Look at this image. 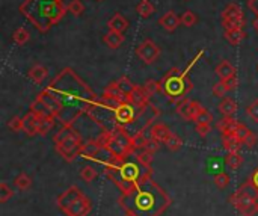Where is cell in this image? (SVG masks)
<instances>
[{"label": "cell", "instance_id": "cell-1", "mask_svg": "<svg viewBox=\"0 0 258 216\" xmlns=\"http://www.w3.org/2000/svg\"><path fill=\"white\" fill-rule=\"evenodd\" d=\"M47 89L59 101L62 112L57 120L63 126H73V123L89 111L97 103L94 91L77 76L73 68H63L47 86Z\"/></svg>", "mask_w": 258, "mask_h": 216}, {"label": "cell", "instance_id": "cell-2", "mask_svg": "<svg viewBox=\"0 0 258 216\" xmlns=\"http://www.w3.org/2000/svg\"><path fill=\"white\" fill-rule=\"evenodd\" d=\"M163 191L151 182L150 177L139 182L135 189L128 194H124L121 203L125 210L133 212L136 216H157L166 207L168 203H159V198H165Z\"/></svg>", "mask_w": 258, "mask_h": 216}, {"label": "cell", "instance_id": "cell-3", "mask_svg": "<svg viewBox=\"0 0 258 216\" xmlns=\"http://www.w3.org/2000/svg\"><path fill=\"white\" fill-rule=\"evenodd\" d=\"M20 12L33 24L35 29L45 33L65 17L68 8L63 2L57 0H24L20 5Z\"/></svg>", "mask_w": 258, "mask_h": 216}, {"label": "cell", "instance_id": "cell-4", "mask_svg": "<svg viewBox=\"0 0 258 216\" xmlns=\"http://www.w3.org/2000/svg\"><path fill=\"white\" fill-rule=\"evenodd\" d=\"M162 83V92L169 98L172 103H180L186 95L192 91L194 85L192 80L189 79V73L186 70L180 68H172L166 73V76L160 80Z\"/></svg>", "mask_w": 258, "mask_h": 216}, {"label": "cell", "instance_id": "cell-5", "mask_svg": "<svg viewBox=\"0 0 258 216\" xmlns=\"http://www.w3.org/2000/svg\"><path fill=\"white\" fill-rule=\"evenodd\" d=\"M53 139H54V144H56V151L65 160H73L82 153V148H83L82 138L71 126H63L54 135Z\"/></svg>", "mask_w": 258, "mask_h": 216}, {"label": "cell", "instance_id": "cell-6", "mask_svg": "<svg viewBox=\"0 0 258 216\" xmlns=\"http://www.w3.org/2000/svg\"><path fill=\"white\" fill-rule=\"evenodd\" d=\"M57 206L67 216H86L91 212V201L77 186L68 188L57 198Z\"/></svg>", "mask_w": 258, "mask_h": 216}, {"label": "cell", "instance_id": "cell-7", "mask_svg": "<svg viewBox=\"0 0 258 216\" xmlns=\"http://www.w3.org/2000/svg\"><path fill=\"white\" fill-rule=\"evenodd\" d=\"M257 195L258 189L249 180L231 197V203L243 216H254L258 212L257 204H255Z\"/></svg>", "mask_w": 258, "mask_h": 216}, {"label": "cell", "instance_id": "cell-8", "mask_svg": "<svg viewBox=\"0 0 258 216\" xmlns=\"http://www.w3.org/2000/svg\"><path fill=\"white\" fill-rule=\"evenodd\" d=\"M159 114H160V112H159L154 106L147 104L145 107H142V109L139 111V114H136L135 120H133L128 126H125L124 129L133 127L132 136H135L136 133H144V130H145L147 127H150V126L157 120Z\"/></svg>", "mask_w": 258, "mask_h": 216}, {"label": "cell", "instance_id": "cell-9", "mask_svg": "<svg viewBox=\"0 0 258 216\" xmlns=\"http://www.w3.org/2000/svg\"><path fill=\"white\" fill-rule=\"evenodd\" d=\"M136 56L147 65L154 64L160 56V47L153 39H144L136 47Z\"/></svg>", "mask_w": 258, "mask_h": 216}, {"label": "cell", "instance_id": "cell-10", "mask_svg": "<svg viewBox=\"0 0 258 216\" xmlns=\"http://www.w3.org/2000/svg\"><path fill=\"white\" fill-rule=\"evenodd\" d=\"M136 106H133L132 103H121L115 112H113V120H115V124L116 127H125L128 126L135 117H136Z\"/></svg>", "mask_w": 258, "mask_h": 216}, {"label": "cell", "instance_id": "cell-11", "mask_svg": "<svg viewBox=\"0 0 258 216\" xmlns=\"http://www.w3.org/2000/svg\"><path fill=\"white\" fill-rule=\"evenodd\" d=\"M201 109V104L195 100H190V98H183L180 103H177V114L184 120V121H195L197 118V114L200 112Z\"/></svg>", "mask_w": 258, "mask_h": 216}, {"label": "cell", "instance_id": "cell-12", "mask_svg": "<svg viewBox=\"0 0 258 216\" xmlns=\"http://www.w3.org/2000/svg\"><path fill=\"white\" fill-rule=\"evenodd\" d=\"M234 135L240 139V142H242L243 145H246V147H249V148L255 147V144H257V136H255V133H252V132H251L245 124H242V123L237 124V127H236V130H234Z\"/></svg>", "mask_w": 258, "mask_h": 216}, {"label": "cell", "instance_id": "cell-13", "mask_svg": "<svg viewBox=\"0 0 258 216\" xmlns=\"http://www.w3.org/2000/svg\"><path fill=\"white\" fill-rule=\"evenodd\" d=\"M128 101H130L133 106H136L138 109H142V107H145L147 104H150V103H148V101H150V97L147 95L144 86L136 85L135 89H133V92L128 95Z\"/></svg>", "mask_w": 258, "mask_h": 216}, {"label": "cell", "instance_id": "cell-14", "mask_svg": "<svg viewBox=\"0 0 258 216\" xmlns=\"http://www.w3.org/2000/svg\"><path fill=\"white\" fill-rule=\"evenodd\" d=\"M159 24H160L166 32H174V30L181 24V20L178 18V15H177L174 11H168V12H165V14L159 18Z\"/></svg>", "mask_w": 258, "mask_h": 216}, {"label": "cell", "instance_id": "cell-15", "mask_svg": "<svg viewBox=\"0 0 258 216\" xmlns=\"http://www.w3.org/2000/svg\"><path fill=\"white\" fill-rule=\"evenodd\" d=\"M171 135H172V132L163 123H154L150 129V138L160 142V144H165Z\"/></svg>", "mask_w": 258, "mask_h": 216}, {"label": "cell", "instance_id": "cell-16", "mask_svg": "<svg viewBox=\"0 0 258 216\" xmlns=\"http://www.w3.org/2000/svg\"><path fill=\"white\" fill-rule=\"evenodd\" d=\"M39 118L33 111H30L24 118H23V132L29 136L38 135V126H39Z\"/></svg>", "mask_w": 258, "mask_h": 216}, {"label": "cell", "instance_id": "cell-17", "mask_svg": "<svg viewBox=\"0 0 258 216\" xmlns=\"http://www.w3.org/2000/svg\"><path fill=\"white\" fill-rule=\"evenodd\" d=\"M107 29H109V30H113V32L124 33V32L128 29V20H127L122 14L116 12V14L107 21Z\"/></svg>", "mask_w": 258, "mask_h": 216}, {"label": "cell", "instance_id": "cell-18", "mask_svg": "<svg viewBox=\"0 0 258 216\" xmlns=\"http://www.w3.org/2000/svg\"><path fill=\"white\" fill-rule=\"evenodd\" d=\"M215 73H216V76H218L221 80H227V79H230V77H233V76L237 74L234 65H233L230 61H222V62H219V64L216 65V68H215Z\"/></svg>", "mask_w": 258, "mask_h": 216}, {"label": "cell", "instance_id": "cell-19", "mask_svg": "<svg viewBox=\"0 0 258 216\" xmlns=\"http://www.w3.org/2000/svg\"><path fill=\"white\" fill-rule=\"evenodd\" d=\"M125 41V36L124 33H119V32H113V30H109L104 36H103V42L109 47V48H118L124 44Z\"/></svg>", "mask_w": 258, "mask_h": 216}, {"label": "cell", "instance_id": "cell-20", "mask_svg": "<svg viewBox=\"0 0 258 216\" xmlns=\"http://www.w3.org/2000/svg\"><path fill=\"white\" fill-rule=\"evenodd\" d=\"M27 76H29V79L32 80V82H35V83H42L44 80H45V77L48 76V70L44 67V65H41V64H36V65H33L29 71H27Z\"/></svg>", "mask_w": 258, "mask_h": 216}, {"label": "cell", "instance_id": "cell-21", "mask_svg": "<svg viewBox=\"0 0 258 216\" xmlns=\"http://www.w3.org/2000/svg\"><path fill=\"white\" fill-rule=\"evenodd\" d=\"M222 144H224V148L227 150V153H239V150H240V147H242L240 139H239L234 133H231V135H224Z\"/></svg>", "mask_w": 258, "mask_h": 216}, {"label": "cell", "instance_id": "cell-22", "mask_svg": "<svg viewBox=\"0 0 258 216\" xmlns=\"http://www.w3.org/2000/svg\"><path fill=\"white\" fill-rule=\"evenodd\" d=\"M237 121L233 118V117H224L219 123H218V130L222 133V135H231V133H234V130H236V127H237Z\"/></svg>", "mask_w": 258, "mask_h": 216}, {"label": "cell", "instance_id": "cell-23", "mask_svg": "<svg viewBox=\"0 0 258 216\" xmlns=\"http://www.w3.org/2000/svg\"><path fill=\"white\" fill-rule=\"evenodd\" d=\"M224 36H225V39H227L231 45H239V44L245 39L246 33H245L243 29H227L225 33H224Z\"/></svg>", "mask_w": 258, "mask_h": 216}, {"label": "cell", "instance_id": "cell-24", "mask_svg": "<svg viewBox=\"0 0 258 216\" xmlns=\"http://www.w3.org/2000/svg\"><path fill=\"white\" fill-rule=\"evenodd\" d=\"M135 157H136V160L141 164V165H144L145 168H148V170H151V164H153V154L150 153V151H147L145 150V147H139V148H135Z\"/></svg>", "mask_w": 258, "mask_h": 216}, {"label": "cell", "instance_id": "cell-25", "mask_svg": "<svg viewBox=\"0 0 258 216\" xmlns=\"http://www.w3.org/2000/svg\"><path fill=\"white\" fill-rule=\"evenodd\" d=\"M219 111L224 117H233L237 111V103L231 97H224L219 104Z\"/></svg>", "mask_w": 258, "mask_h": 216}, {"label": "cell", "instance_id": "cell-26", "mask_svg": "<svg viewBox=\"0 0 258 216\" xmlns=\"http://www.w3.org/2000/svg\"><path fill=\"white\" fill-rule=\"evenodd\" d=\"M246 24L245 15L243 17H233V18H222V27L227 29H243Z\"/></svg>", "mask_w": 258, "mask_h": 216}, {"label": "cell", "instance_id": "cell-27", "mask_svg": "<svg viewBox=\"0 0 258 216\" xmlns=\"http://www.w3.org/2000/svg\"><path fill=\"white\" fill-rule=\"evenodd\" d=\"M154 5L150 0H141L136 6V12L142 17V18H150L154 14Z\"/></svg>", "mask_w": 258, "mask_h": 216}, {"label": "cell", "instance_id": "cell-28", "mask_svg": "<svg viewBox=\"0 0 258 216\" xmlns=\"http://www.w3.org/2000/svg\"><path fill=\"white\" fill-rule=\"evenodd\" d=\"M29 39H30V33H29V30L26 29V27H18V29H15L14 30V33H12V41L17 44V45H24L26 42H29Z\"/></svg>", "mask_w": 258, "mask_h": 216}, {"label": "cell", "instance_id": "cell-29", "mask_svg": "<svg viewBox=\"0 0 258 216\" xmlns=\"http://www.w3.org/2000/svg\"><path fill=\"white\" fill-rule=\"evenodd\" d=\"M54 120L56 118H53V117H41L39 118V126H38V135H42V136L47 135L53 129Z\"/></svg>", "mask_w": 258, "mask_h": 216}, {"label": "cell", "instance_id": "cell-30", "mask_svg": "<svg viewBox=\"0 0 258 216\" xmlns=\"http://www.w3.org/2000/svg\"><path fill=\"white\" fill-rule=\"evenodd\" d=\"M222 18H233V17H243V11L237 3H230L221 14Z\"/></svg>", "mask_w": 258, "mask_h": 216}, {"label": "cell", "instance_id": "cell-31", "mask_svg": "<svg viewBox=\"0 0 258 216\" xmlns=\"http://www.w3.org/2000/svg\"><path fill=\"white\" fill-rule=\"evenodd\" d=\"M225 164L231 168V170H237L242 167L243 164V157L239 153H227L225 156Z\"/></svg>", "mask_w": 258, "mask_h": 216}, {"label": "cell", "instance_id": "cell-32", "mask_svg": "<svg viewBox=\"0 0 258 216\" xmlns=\"http://www.w3.org/2000/svg\"><path fill=\"white\" fill-rule=\"evenodd\" d=\"M116 83H118V88L121 89V92H122L125 97H128V95L133 92L135 86H136V85H133V83L128 80V77H125V76L119 77V79L116 80Z\"/></svg>", "mask_w": 258, "mask_h": 216}, {"label": "cell", "instance_id": "cell-33", "mask_svg": "<svg viewBox=\"0 0 258 216\" xmlns=\"http://www.w3.org/2000/svg\"><path fill=\"white\" fill-rule=\"evenodd\" d=\"M14 185L20 189V191H27L29 188H30V185H32V179L27 176V174H24V173H20L17 177H15V180H14Z\"/></svg>", "mask_w": 258, "mask_h": 216}, {"label": "cell", "instance_id": "cell-34", "mask_svg": "<svg viewBox=\"0 0 258 216\" xmlns=\"http://www.w3.org/2000/svg\"><path fill=\"white\" fill-rule=\"evenodd\" d=\"M142 86H144V89H145V92H147V95H148L150 98H151L153 95H156L157 92L162 91V83L157 82V80H148V82H145Z\"/></svg>", "mask_w": 258, "mask_h": 216}, {"label": "cell", "instance_id": "cell-35", "mask_svg": "<svg viewBox=\"0 0 258 216\" xmlns=\"http://www.w3.org/2000/svg\"><path fill=\"white\" fill-rule=\"evenodd\" d=\"M67 8H68V12L74 17H80L85 12V5L82 3V0H71Z\"/></svg>", "mask_w": 258, "mask_h": 216}, {"label": "cell", "instance_id": "cell-36", "mask_svg": "<svg viewBox=\"0 0 258 216\" xmlns=\"http://www.w3.org/2000/svg\"><path fill=\"white\" fill-rule=\"evenodd\" d=\"M180 20H181V24L186 26V27H192V26H195V24L198 23L197 14H195L194 11H190V9H187V11L181 15Z\"/></svg>", "mask_w": 258, "mask_h": 216}, {"label": "cell", "instance_id": "cell-37", "mask_svg": "<svg viewBox=\"0 0 258 216\" xmlns=\"http://www.w3.org/2000/svg\"><path fill=\"white\" fill-rule=\"evenodd\" d=\"M212 121H213V115H212L206 107L201 106L200 112L197 114L195 123H197V124H212Z\"/></svg>", "mask_w": 258, "mask_h": 216}, {"label": "cell", "instance_id": "cell-38", "mask_svg": "<svg viewBox=\"0 0 258 216\" xmlns=\"http://www.w3.org/2000/svg\"><path fill=\"white\" fill-rule=\"evenodd\" d=\"M165 145H166V148H168L169 151H178V150L183 147V141H181L175 133H172V135L166 139Z\"/></svg>", "mask_w": 258, "mask_h": 216}, {"label": "cell", "instance_id": "cell-39", "mask_svg": "<svg viewBox=\"0 0 258 216\" xmlns=\"http://www.w3.org/2000/svg\"><path fill=\"white\" fill-rule=\"evenodd\" d=\"M80 177L86 182V183H91L97 179V171L92 168V167H83L80 170Z\"/></svg>", "mask_w": 258, "mask_h": 216}, {"label": "cell", "instance_id": "cell-40", "mask_svg": "<svg viewBox=\"0 0 258 216\" xmlns=\"http://www.w3.org/2000/svg\"><path fill=\"white\" fill-rule=\"evenodd\" d=\"M12 195H14L12 188H9L6 182H2V183H0V203L5 204Z\"/></svg>", "mask_w": 258, "mask_h": 216}, {"label": "cell", "instance_id": "cell-41", "mask_svg": "<svg viewBox=\"0 0 258 216\" xmlns=\"http://www.w3.org/2000/svg\"><path fill=\"white\" fill-rule=\"evenodd\" d=\"M8 127H9L12 132H15V133L23 132V118H20V117H12V118L9 120V123H8Z\"/></svg>", "mask_w": 258, "mask_h": 216}, {"label": "cell", "instance_id": "cell-42", "mask_svg": "<svg viewBox=\"0 0 258 216\" xmlns=\"http://www.w3.org/2000/svg\"><path fill=\"white\" fill-rule=\"evenodd\" d=\"M215 185H216L219 189L227 188V186L230 185V177H228V174H225V173H219L218 176H215Z\"/></svg>", "mask_w": 258, "mask_h": 216}, {"label": "cell", "instance_id": "cell-43", "mask_svg": "<svg viewBox=\"0 0 258 216\" xmlns=\"http://www.w3.org/2000/svg\"><path fill=\"white\" fill-rule=\"evenodd\" d=\"M212 92H213L215 97H225V94L228 92V89H227L225 83H224L222 80H219V82H216V83L213 85Z\"/></svg>", "mask_w": 258, "mask_h": 216}, {"label": "cell", "instance_id": "cell-44", "mask_svg": "<svg viewBox=\"0 0 258 216\" xmlns=\"http://www.w3.org/2000/svg\"><path fill=\"white\" fill-rule=\"evenodd\" d=\"M246 114H248V117H249L252 121L258 123V98L257 100H254V101L246 107Z\"/></svg>", "mask_w": 258, "mask_h": 216}, {"label": "cell", "instance_id": "cell-45", "mask_svg": "<svg viewBox=\"0 0 258 216\" xmlns=\"http://www.w3.org/2000/svg\"><path fill=\"white\" fill-rule=\"evenodd\" d=\"M222 82L225 83V86H227L228 92H230V91H233V89H236V88H237V85H239L237 74H236V76H233V77H230V79H227V80H222Z\"/></svg>", "mask_w": 258, "mask_h": 216}, {"label": "cell", "instance_id": "cell-46", "mask_svg": "<svg viewBox=\"0 0 258 216\" xmlns=\"http://www.w3.org/2000/svg\"><path fill=\"white\" fill-rule=\"evenodd\" d=\"M210 132H212L210 124H197V133H200V136L206 138Z\"/></svg>", "mask_w": 258, "mask_h": 216}, {"label": "cell", "instance_id": "cell-47", "mask_svg": "<svg viewBox=\"0 0 258 216\" xmlns=\"http://www.w3.org/2000/svg\"><path fill=\"white\" fill-rule=\"evenodd\" d=\"M160 148V142H157V141H154V139H148V142H147V145H145V150L147 151H150L151 154H154L157 150Z\"/></svg>", "mask_w": 258, "mask_h": 216}, {"label": "cell", "instance_id": "cell-48", "mask_svg": "<svg viewBox=\"0 0 258 216\" xmlns=\"http://www.w3.org/2000/svg\"><path fill=\"white\" fill-rule=\"evenodd\" d=\"M248 9L254 14V15H258V0H248Z\"/></svg>", "mask_w": 258, "mask_h": 216}, {"label": "cell", "instance_id": "cell-49", "mask_svg": "<svg viewBox=\"0 0 258 216\" xmlns=\"http://www.w3.org/2000/svg\"><path fill=\"white\" fill-rule=\"evenodd\" d=\"M251 182H252V185L255 186L258 189V168L252 173V176H251Z\"/></svg>", "mask_w": 258, "mask_h": 216}, {"label": "cell", "instance_id": "cell-50", "mask_svg": "<svg viewBox=\"0 0 258 216\" xmlns=\"http://www.w3.org/2000/svg\"><path fill=\"white\" fill-rule=\"evenodd\" d=\"M252 26H254V29L258 32V15H255V18L252 20Z\"/></svg>", "mask_w": 258, "mask_h": 216}, {"label": "cell", "instance_id": "cell-51", "mask_svg": "<svg viewBox=\"0 0 258 216\" xmlns=\"http://www.w3.org/2000/svg\"><path fill=\"white\" fill-rule=\"evenodd\" d=\"M124 216H136V215H135L133 212H128V210H127V213H125V215H124Z\"/></svg>", "mask_w": 258, "mask_h": 216}, {"label": "cell", "instance_id": "cell-52", "mask_svg": "<svg viewBox=\"0 0 258 216\" xmlns=\"http://www.w3.org/2000/svg\"><path fill=\"white\" fill-rule=\"evenodd\" d=\"M255 204H257V210H258V195H257V198H255Z\"/></svg>", "mask_w": 258, "mask_h": 216}, {"label": "cell", "instance_id": "cell-53", "mask_svg": "<svg viewBox=\"0 0 258 216\" xmlns=\"http://www.w3.org/2000/svg\"><path fill=\"white\" fill-rule=\"evenodd\" d=\"M57 2H63V0H57Z\"/></svg>", "mask_w": 258, "mask_h": 216}, {"label": "cell", "instance_id": "cell-54", "mask_svg": "<svg viewBox=\"0 0 258 216\" xmlns=\"http://www.w3.org/2000/svg\"><path fill=\"white\" fill-rule=\"evenodd\" d=\"M97 2H103V0H97Z\"/></svg>", "mask_w": 258, "mask_h": 216}, {"label": "cell", "instance_id": "cell-55", "mask_svg": "<svg viewBox=\"0 0 258 216\" xmlns=\"http://www.w3.org/2000/svg\"><path fill=\"white\" fill-rule=\"evenodd\" d=\"M257 70H258V65H257Z\"/></svg>", "mask_w": 258, "mask_h": 216}]
</instances>
